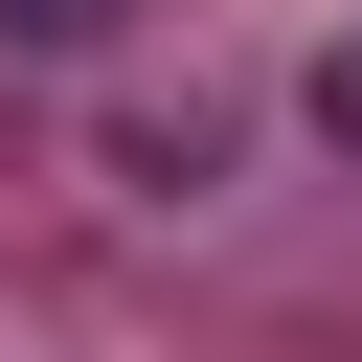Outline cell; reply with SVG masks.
Wrapping results in <instances>:
<instances>
[{
	"label": "cell",
	"instance_id": "obj_1",
	"mask_svg": "<svg viewBox=\"0 0 362 362\" xmlns=\"http://www.w3.org/2000/svg\"><path fill=\"white\" fill-rule=\"evenodd\" d=\"M0 23H23V45H90V23H113V0H0Z\"/></svg>",
	"mask_w": 362,
	"mask_h": 362
},
{
	"label": "cell",
	"instance_id": "obj_2",
	"mask_svg": "<svg viewBox=\"0 0 362 362\" xmlns=\"http://www.w3.org/2000/svg\"><path fill=\"white\" fill-rule=\"evenodd\" d=\"M317 113H339V136H362V45H339V68H317Z\"/></svg>",
	"mask_w": 362,
	"mask_h": 362
}]
</instances>
